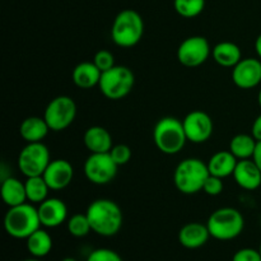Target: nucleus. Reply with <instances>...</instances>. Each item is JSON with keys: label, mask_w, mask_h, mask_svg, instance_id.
<instances>
[{"label": "nucleus", "mask_w": 261, "mask_h": 261, "mask_svg": "<svg viewBox=\"0 0 261 261\" xmlns=\"http://www.w3.org/2000/svg\"><path fill=\"white\" fill-rule=\"evenodd\" d=\"M92 232L102 237H112L122 227L124 216L120 206L110 199H97L89 204L86 212Z\"/></svg>", "instance_id": "obj_1"}, {"label": "nucleus", "mask_w": 261, "mask_h": 261, "mask_svg": "<svg viewBox=\"0 0 261 261\" xmlns=\"http://www.w3.org/2000/svg\"><path fill=\"white\" fill-rule=\"evenodd\" d=\"M153 142L163 154L173 155L180 153L189 142L182 121L172 116L158 120L153 129Z\"/></svg>", "instance_id": "obj_2"}, {"label": "nucleus", "mask_w": 261, "mask_h": 261, "mask_svg": "<svg viewBox=\"0 0 261 261\" xmlns=\"http://www.w3.org/2000/svg\"><path fill=\"white\" fill-rule=\"evenodd\" d=\"M41 226L38 209L28 201L9 208L4 217V228L13 239L27 240Z\"/></svg>", "instance_id": "obj_3"}, {"label": "nucleus", "mask_w": 261, "mask_h": 261, "mask_svg": "<svg viewBox=\"0 0 261 261\" xmlns=\"http://www.w3.org/2000/svg\"><path fill=\"white\" fill-rule=\"evenodd\" d=\"M208 176V165L204 161L199 158H186L176 166L173 184L181 194L194 195L203 191Z\"/></svg>", "instance_id": "obj_4"}, {"label": "nucleus", "mask_w": 261, "mask_h": 261, "mask_svg": "<svg viewBox=\"0 0 261 261\" xmlns=\"http://www.w3.org/2000/svg\"><path fill=\"white\" fill-rule=\"evenodd\" d=\"M144 35V20L133 9H124L115 17L111 27V38L115 45L129 48L138 45Z\"/></svg>", "instance_id": "obj_5"}, {"label": "nucleus", "mask_w": 261, "mask_h": 261, "mask_svg": "<svg viewBox=\"0 0 261 261\" xmlns=\"http://www.w3.org/2000/svg\"><path fill=\"white\" fill-rule=\"evenodd\" d=\"M206 227L213 239L218 241H231L237 239L245 228V218L236 208L224 206L209 216Z\"/></svg>", "instance_id": "obj_6"}, {"label": "nucleus", "mask_w": 261, "mask_h": 261, "mask_svg": "<svg viewBox=\"0 0 261 261\" xmlns=\"http://www.w3.org/2000/svg\"><path fill=\"white\" fill-rule=\"evenodd\" d=\"M135 75L127 66L115 65L110 70L103 71L99 79L98 88L106 98L119 101L133 91Z\"/></svg>", "instance_id": "obj_7"}, {"label": "nucleus", "mask_w": 261, "mask_h": 261, "mask_svg": "<svg viewBox=\"0 0 261 261\" xmlns=\"http://www.w3.org/2000/svg\"><path fill=\"white\" fill-rule=\"evenodd\" d=\"M76 116V105L69 96H58L48 102L43 119L51 132H63L74 122Z\"/></svg>", "instance_id": "obj_8"}, {"label": "nucleus", "mask_w": 261, "mask_h": 261, "mask_svg": "<svg viewBox=\"0 0 261 261\" xmlns=\"http://www.w3.org/2000/svg\"><path fill=\"white\" fill-rule=\"evenodd\" d=\"M50 162V150L42 142L27 143L18 155V168L25 177L42 176Z\"/></svg>", "instance_id": "obj_9"}, {"label": "nucleus", "mask_w": 261, "mask_h": 261, "mask_svg": "<svg viewBox=\"0 0 261 261\" xmlns=\"http://www.w3.org/2000/svg\"><path fill=\"white\" fill-rule=\"evenodd\" d=\"M119 166L110 153H91L84 162V175L94 185H107L117 175Z\"/></svg>", "instance_id": "obj_10"}, {"label": "nucleus", "mask_w": 261, "mask_h": 261, "mask_svg": "<svg viewBox=\"0 0 261 261\" xmlns=\"http://www.w3.org/2000/svg\"><path fill=\"white\" fill-rule=\"evenodd\" d=\"M212 54L209 41L203 36L185 38L177 48V60L186 68H196L205 63Z\"/></svg>", "instance_id": "obj_11"}, {"label": "nucleus", "mask_w": 261, "mask_h": 261, "mask_svg": "<svg viewBox=\"0 0 261 261\" xmlns=\"http://www.w3.org/2000/svg\"><path fill=\"white\" fill-rule=\"evenodd\" d=\"M185 134L189 142L194 144H201L211 139L214 132V124L212 117L206 112L194 110L189 112L182 120Z\"/></svg>", "instance_id": "obj_12"}, {"label": "nucleus", "mask_w": 261, "mask_h": 261, "mask_svg": "<svg viewBox=\"0 0 261 261\" xmlns=\"http://www.w3.org/2000/svg\"><path fill=\"white\" fill-rule=\"evenodd\" d=\"M232 81L241 89H252L261 83V60L245 58L232 68Z\"/></svg>", "instance_id": "obj_13"}, {"label": "nucleus", "mask_w": 261, "mask_h": 261, "mask_svg": "<svg viewBox=\"0 0 261 261\" xmlns=\"http://www.w3.org/2000/svg\"><path fill=\"white\" fill-rule=\"evenodd\" d=\"M42 176L51 190L59 191L70 185L74 177V168L66 160H51Z\"/></svg>", "instance_id": "obj_14"}, {"label": "nucleus", "mask_w": 261, "mask_h": 261, "mask_svg": "<svg viewBox=\"0 0 261 261\" xmlns=\"http://www.w3.org/2000/svg\"><path fill=\"white\" fill-rule=\"evenodd\" d=\"M41 224L47 228H55L68 221V206L61 199L47 198L38 204Z\"/></svg>", "instance_id": "obj_15"}, {"label": "nucleus", "mask_w": 261, "mask_h": 261, "mask_svg": "<svg viewBox=\"0 0 261 261\" xmlns=\"http://www.w3.org/2000/svg\"><path fill=\"white\" fill-rule=\"evenodd\" d=\"M232 176L244 190L254 191L261 186V171L252 158L239 161Z\"/></svg>", "instance_id": "obj_16"}, {"label": "nucleus", "mask_w": 261, "mask_h": 261, "mask_svg": "<svg viewBox=\"0 0 261 261\" xmlns=\"http://www.w3.org/2000/svg\"><path fill=\"white\" fill-rule=\"evenodd\" d=\"M211 237L206 224L199 223V222L186 223L178 231V242L181 246L189 250L200 249L208 242Z\"/></svg>", "instance_id": "obj_17"}, {"label": "nucleus", "mask_w": 261, "mask_h": 261, "mask_svg": "<svg viewBox=\"0 0 261 261\" xmlns=\"http://www.w3.org/2000/svg\"><path fill=\"white\" fill-rule=\"evenodd\" d=\"M84 145L91 153H110L114 144L110 132L105 127L91 126L86 130L83 137Z\"/></svg>", "instance_id": "obj_18"}, {"label": "nucleus", "mask_w": 261, "mask_h": 261, "mask_svg": "<svg viewBox=\"0 0 261 261\" xmlns=\"http://www.w3.org/2000/svg\"><path fill=\"white\" fill-rule=\"evenodd\" d=\"M0 194H2V199L4 204L9 208L20 205V204H24L28 201L24 182H22L19 178L12 177V176L2 180Z\"/></svg>", "instance_id": "obj_19"}, {"label": "nucleus", "mask_w": 261, "mask_h": 261, "mask_svg": "<svg viewBox=\"0 0 261 261\" xmlns=\"http://www.w3.org/2000/svg\"><path fill=\"white\" fill-rule=\"evenodd\" d=\"M102 71L94 65L93 61H83L73 69L71 79L81 89H91L98 86Z\"/></svg>", "instance_id": "obj_20"}, {"label": "nucleus", "mask_w": 261, "mask_h": 261, "mask_svg": "<svg viewBox=\"0 0 261 261\" xmlns=\"http://www.w3.org/2000/svg\"><path fill=\"white\" fill-rule=\"evenodd\" d=\"M237 160L229 150H219V152L214 153L208 161V170L209 175L217 176V177L226 178L228 176H232L236 168Z\"/></svg>", "instance_id": "obj_21"}, {"label": "nucleus", "mask_w": 261, "mask_h": 261, "mask_svg": "<svg viewBox=\"0 0 261 261\" xmlns=\"http://www.w3.org/2000/svg\"><path fill=\"white\" fill-rule=\"evenodd\" d=\"M50 127L43 117L30 116L20 122L19 134L25 143L42 142L47 137Z\"/></svg>", "instance_id": "obj_22"}, {"label": "nucleus", "mask_w": 261, "mask_h": 261, "mask_svg": "<svg viewBox=\"0 0 261 261\" xmlns=\"http://www.w3.org/2000/svg\"><path fill=\"white\" fill-rule=\"evenodd\" d=\"M212 56L214 61L223 68H234L242 60L241 48L231 41L217 43L212 50Z\"/></svg>", "instance_id": "obj_23"}, {"label": "nucleus", "mask_w": 261, "mask_h": 261, "mask_svg": "<svg viewBox=\"0 0 261 261\" xmlns=\"http://www.w3.org/2000/svg\"><path fill=\"white\" fill-rule=\"evenodd\" d=\"M27 250L33 257H43L50 254L53 250V239L50 233L45 229L40 228L33 232L27 240H25Z\"/></svg>", "instance_id": "obj_24"}, {"label": "nucleus", "mask_w": 261, "mask_h": 261, "mask_svg": "<svg viewBox=\"0 0 261 261\" xmlns=\"http://www.w3.org/2000/svg\"><path fill=\"white\" fill-rule=\"evenodd\" d=\"M257 140L250 134H237L229 142L228 150L237 158L241 160H250L252 158L256 148Z\"/></svg>", "instance_id": "obj_25"}, {"label": "nucleus", "mask_w": 261, "mask_h": 261, "mask_svg": "<svg viewBox=\"0 0 261 261\" xmlns=\"http://www.w3.org/2000/svg\"><path fill=\"white\" fill-rule=\"evenodd\" d=\"M25 193H27V200L31 204H41L43 200L48 198V191L51 190L50 186L45 181L43 176H35V177H27L24 182Z\"/></svg>", "instance_id": "obj_26"}, {"label": "nucleus", "mask_w": 261, "mask_h": 261, "mask_svg": "<svg viewBox=\"0 0 261 261\" xmlns=\"http://www.w3.org/2000/svg\"><path fill=\"white\" fill-rule=\"evenodd\" d=\"M173 8L178 15L191 19L203 13L205 0H173Z\"/></svg>", "instance_id": "obj_27"}, {"label": "nucleus", "mask_w": 261, "mask_h": 261, "mask_svg": "<svg viewBox=\"0 0 261 261\" xmlns=\"http://www.w3.org/2000/svg\"><path fill=\"white\" fill-rule=\"evenodd\" d=\"M66 228L68 232L73 237L76 239H82V237H86L89 232L92 231L91 223H89V219L87 217V214H74L70 218L66 221Z\"/></svg>", "instance_id": "obj_28"}, {"label": "nucleus", "mask_w": 261, "mask_h": 261, "mask_svg": "<svg viewBox=\"0 0 261 261\" xmlns=\"http://www.w3.org/2000/svg\"><path fill=\"white\" fill-rule=\"evenodd\" d=\"M110 154H111L112 160L115 161V163L120 167V166H125L130 162L133 153L129 145L116 144L112 147L111 150H110Z\"/></svg>", "instance_id": "obj_29"}, {"label": "nucleus", "mask_w": 261, "mask_h": 261, "mask_svg": "<svg viewBox=\"0 0 261 261\" xmlns=\"http://www.w3.org/2000/svg\"><path fill=\"white\" fill-rule=\"evenodd\" d=\"M93 63L99 70L103 73V71L110 70L111 68H114L116 64H115V56L111 51L109 50H99L97 51L96 55L93 58Z\"/></svg>", "instance_id": "obj_30"}, {"label": "nucleus", "mask_w": 261, "mask_h": 261, "mask_svg": "<svg viewBox=\"0 0 261 261\" xmlns=\"http://www.w3.org/2000/svg\"><path fill=\"white\" fill-rule=\"evenodd\" d=\"M224 189L223 178L217 177V176L209 175L206 178L205 184H204L203 191L209 196H218L221 195L222 191Z\"/></svg>", "instance_id": "obj_31"}, {"label": "nucleus", "mask_w": 261, "mask_h": 261, "mask_svg": "<svg viewBox=\"0 0 261 261\" xmlns=\"http://www.w3.org/2000/svg\"><path fill=\"white\" fill-rule=\"evenodd\" d=\"M87 261H122V259L114 250L96 249L89 254Z\"/></svg>", "instance_id": "obj_32"}, {"label": "nucleus", "mask_w": 261, "mask_h": 261, "mask_svg": "<svg viewBox=\"0 0 261 261\" xmlns=\"http://www.w3.org/2000/svg\"><path fill=\"white\" fill-rule=\"evenodd\" d=\"M232 261H261V254L259 250L250 249H241L233 255Z\"/></svg>", "instance_id": "obj_33"}, {"label": "nucleus", "mask_w": 261, "mask_h": 261, "mask_svg": "<svg viewBox=\"0 0 261 261\" xmlns=\"http://www.w3.org/2000/svg\"><path fill=\"white\" fill-rule=\"evenodd\" d=\"M251 135L257 140V142H261V115H259V116L255 119V121L252 122Z\"/></svg>", "instance_id": "obj_34"}, {"label": "nucleus", "mask_w": 261, "mask_h": 261, "mask_svg": "<svg viewBox=\"0 0 261 261\" xmlns=\"http://www.w3.org/2000/svg\"><path fill=\"white\" fill-rule=\"evenodd\" d=\"M252 160H254V162L256 163L257 167H259L261 171V142H257L256 148H255L254 155H252Z\"/></svg>", "instance_id": "obj_35"}, {"label": "nucleus", "mask_w": 261, "mask_h": 261, "mask_svg": "<svg viewBox=\"0 0 261 261\" xmlns=\"http://www.w3.org/2000/svg\"><path fill=\"white\" fill-rule=\"evenodd\" d=\"M255 51H256L257 56H259V59L261 60V33L257 36L256 41H255Z\"/></svg>", "instance_id": "obj_36"}, {"label": "nucleus", "mask_w": 261, "mask_h": 261, "mask_svg": "<svg viewBox=\"0 0 261 261\" xmlns=\"http://www.w3.org/2000/svg\"><path fill=\"white\" fill-rule=\"evenodd\" d=\"M257 102H259V106L261 109V89L259 91V94H257Z\"/></svg>", "instance_id": "obj_37"}, {"label": "nucleus", "mask_w": 261, "mask_h": 261, "mask_svg": "<svg viewBox=\"0 0 261 261\" xmlns=\"http://www.w3.org/2000/svg\"><path fill=\"white\" fill-rule=\"evenodd\" d=\"M61 261H76L74 257H65V259H63Z\"/></svg>", "instance_id": "obj_38"}, {"label": "nucleus", "mask_w": 261, "mask_h": 261, "mask_svg": "<svg viewBox=\"0 0 261 261\" xmlns=\"http://www.w3.org/2000/svg\"><path fill=\"white\" fill-rule=\"evenodd\" d=\"M24 261H40L37 259V257H35V259H28V260H24Z\"/></svg>", "instance_id": "obj_39"}, {"label": "nucleus", "mask_w": 261, "mask_h": 261, "mask_svg": "<svg viewBox=\"0 0 261 261\" xmlns=\"http://www.w3.org/2000/svg\"><path fill=\"white\" fill-rule=\"evenodd\" d=\"M259 251H260V254H261V245H260V249H259Z\"/></svg>", "instance_id": "obj_40"}]
</instances>
